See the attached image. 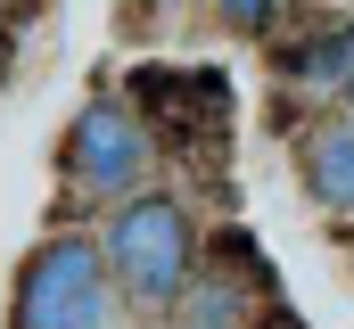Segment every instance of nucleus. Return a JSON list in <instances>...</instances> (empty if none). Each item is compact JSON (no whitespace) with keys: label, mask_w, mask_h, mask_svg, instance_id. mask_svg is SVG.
<instances>
[{"label":"nucleus","mask_w":354,"mask_h":329,"mask_svg":"<svg viewBox=\"0 0 354 329\" xmlns=\"http://www.w3.org/2000/svg\"><path fill=\"white\" fill-rule=\"evenodd\" d=\"M107 263L124 280V297L140 313H165L189 297V272H198V231H189V206L165 189H140L124 198V214L107 223Z\"/></svg>","instance_id":"f257e3e1"},{"label":"nucleus","mask_w":354,"mask_h":329,"mask_svg":"<svg viewBox=\"0 0 354 329\" xmlns=\"http://www.w3.org/2000/svg\"><path fill=\"white\" fill-rule=\"evenodd\" d=\"M8 329H107V239H41L17 263Z\"/></svg>","instance_id":"f03ea898"},{"label":"nucleus","mask_w":354,"mask_h":329,"mask_svg":"<svg viewBox=\"0 0 354 329\" xmlns=\"http://www.w3.org/2000/svg\"><path fill=\"white\" fill-rule=\"evenodd\" d=\"M223 17H231L239 33H272V17H280V0H223Z\"/></svg>","instance_id":"6e6552de"},{"label":"nucleus","mask_w":354,"mask_h":329,"mask_svg":"<svg viewBox=\"0 0 354 329\" xmlns=\"http://www.w3.org/2000/svg\"><path fill=\"white\" fill-rule=\"evenodd\" d=\"M8 8H25V0H0V17H8Z\"/></svg>","instance_id":"9d476101"},{"label":"nucleus","mask_w":354,"mask_h":329,"mask_svg":"<svg viewBox=\"0 0 354 329\" xmlns=\"http://www.w3.org/2000/svg\"><path fill=\"white\" fill-rule=\"evenodd\" d=\"M157 157V140H149V124H140V107L124 99H91L83 115L66 124V149H58V173L91 189V198H115V189H140V173Z\"/></svg>","instance_id":"7ed1b4c3"},{"label":"nucleus","mask_w":354,"mask_h":329,"mask_svg":"<svg viewBox=\"0 0 354 329\" xmlns=\"http://www.w3.org/2000/svg\"><path fill=\"white\" fill-rule=\"evenodd\" d=\"M8 66H17V33L0 25V82H8Z\"/></svg>","instance_id":"1a4fd4ad"},{"label":"nucleus","mask_w":354,"mask_h":329,"mask_svg":"<svg viewBox=\"0 0 354 329\" xmlns=\"http://www.w3.org/2000/svg\"><path fill=\"white\" fill-rule=\"evenodd\" d=\"M346 99H354V91H346Z\"/></svg>","instance_id":"9b49d317"},{"label":"nucleus","mask_w":354,"mask_h":329,"mask_svg":"<svg viewBox=\"0 0 354 329\" xmlns=\"http://www.w3.org/2000/svg\"><path fill=\"white\" fill-rule=\"evenodd\" d=\"M305 189H313L330 214H354V124L305 140Z\"/></svg>","instance_id":"423d86ee"},{"label":"nucleus","mask_w":354,"mask_h":329,"mask_svg":"<svg viewBox=\"0 0 354 329\" xmlns=\"http://www.w3.org/2000/svg\"><path fill=\"white\" fill-rule=\"evenodd\" d=\"M189 305H198V313H189V329H231V321H239V313H248L231 280H206V288H198Z\"/></svg>","instance_id":"0eeeda50"},{"label":"nucleus","mask_w":354,"mask_h":329,"mask_svg":"<svg viewBox=\"0 0 354 329\" xmlns=\"http://www.w3.org/2000/svg\"><path fill=\"white\" fill-rule=\"evenodd\" d=\"M124 99L132 107H149V124H165V140H174L181 157L189 149H206V140H223V124H231V82L223 66H132L124 75Z\"/></svg>","instance_id":"20e7f679"},{"label":"nucleus","mask_w":354,"mask_h":329,"mask_svg":"<svg viewBox=\"0 0 354 329\" xmlns=\"http://www.w3.org/2000/svg\"><path fill=\"white\" fill-rule=\"evenodd\" d=\"M280 66H288L297 82H313V91H354V17H346V25L305 33V41H288Z\"/></svg>","instance_id":"39448f33"}]
</instances>
